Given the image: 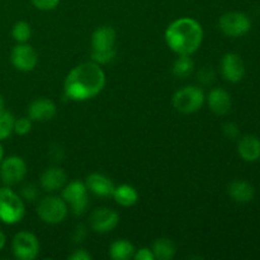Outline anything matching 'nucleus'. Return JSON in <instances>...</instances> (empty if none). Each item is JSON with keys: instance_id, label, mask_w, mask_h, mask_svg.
<instances>
[{"instance_id": "f257e3e1", "label": "nucleus", "mask_w": 260, "mask_h": 260, "mask_svg": "<svg viewBox=\"0 0 260 260\" xmlns=\"http://www.w3.org/2000/svg\"><path fill=\"white\" fill-rule=\"evenodd\" d=\"M106 73L94 61L79 63L68 74L63 83L65 96L70 101L84 102L98 95L106 86Z\"/></svg>"}, {"instance_id": "f03ea898", "label": "nucleus", "mask_w": 260, "mask_h": 260, "mask_svg": "<svg viewBox=\"0 0 260 260\" xmlns=\"http://www.w3.org/2000/svg\"><path fill=\"white\" fill-rule=\"evenodd\" d=\"M165 41L178 55H193L203 42V28L193 18H179L168 25Z\"/></svg>"}, {"instance_id": "7ed1b4c3", "label": "nucleus", "mask_w": 260, "mask_h": 260, "mask_svg": "<svg viewBox=\"0 0 260 260\" xmlns=\"http://www.w3.org/2000/svg\"><path fill=\"white\" fill-rule=\"evenodd\" d=\"M117 33L111 25H102L91 36V60L99 65L112 62L116 57Z\"/></svg>"}, {"instance_id": "20e7f679", "label": "nucleus", "mask_w": 260, "mask_h": 260, "mask_svg": "<svg viewBox=\"0 0 260 260\" xmlns=\"http://www.w3.org/2000/svg\"><path fill=\"white\" fill-rule=\"evenodd\" d=\"M24 215L25 206L22 198L9 187L0 188V221L7 225H15Z\"/></svg>"}, {"instance_id": "39448f33", "label": "nucleus", "mask_w": 260, "mask_h": 260, "mask_svg": "<svg viewBox=\"0 0 260 260\" xmlns=\"http://www.w3.org/2000/svg\"><path fill=\"white\" fill-rule=\"evenodd\" d=\"M206 102L205 91L197 85H188L179 89L173 96V106L178 112L184 114L196 113Z\"/></svg>"}, {"instance_id": "423d86ee", "label": "nucleus", "mask_w": 260, "mask_h": 260, "mask_svg": "<svg viewBox=\"0 0 260 260\" xmlns=\"http://www.w3.org/2000/svg\"><path fill=\"white\" fill-rule=\"evenodd\" d=\"M69 213L68 203L62 197L47 196L38 202L37 215L41 220L48 225H57L66 218Z\"/></svg>"}, {"instance_id": "0eeeda50", "label": "nucleus", "mask_w": 260, "mask_h": 260, "mask_svg": "<svg viewBox=\"0 0 260 260\" xmlns=\"http://www.w3.org/2000/svg\"><path fill=\"white\" fill-rule=\"evenodd\" d=\"M89 190L85 183L74 180L62 188V198L74 215H83L89 206Z\"/></svg>"}, {"instance_id": "6e6552de", "label": "nucleus", "mask_w": 260, "mask_h": 260, "mask_svg": "<svg viewBox=\"0 0 260 260\" xmlns=\"http://www.w3.org/2000/svg\"><path fill=\"white\" fill-rule=\"evenodd\" d=\"M218 27L229 37H241L251 29V20L245 13L229 12L220 18Z\"/></svg>"}, {"instance_id": "1a4fd4ad", "label": "nucleus", "mask_w": 260, "mask_h": 260, "mask_svg": "<svg viewBox=\"0 0 260 260\" xmlns=\"http://www.w3.org/2000/svg\"><path fill=\"white\" fill-rule=\"evenodd\" d=\"M40 241L37 236L28 231H20L15 234L12 241L13 254L17 259L33 260L40 254Z\"/></svg>"}, {"instance_id": "9d476101", "label": "nucleus", "mask_w": 260, "mask_h": 260, "mask_svg": "<svg viewBox=\"0 0 260 260\" xmlns=\"http://www.w3.org/2000/svg\"><path fill=\"white\" fill-rule=\"evenodd\" d=\"M27 175V164L17 155H12L4 159L0 164V178L7 187L17 185Z\"/></svg>"}, {"instance_id": "9b49d317", "label": "nucleus", "mask_w": 260, "mask_h": 260, "mask_svg": "<svg viewBox=\"0 0 260 260\" xmlns=\"http://www.w3.org/2000/svg\"><path fill=\"white\" fill-rule=\"evenodd\" d=\"M119 215L116 211L111 208H96L91 212L90 218H89V225L94 233L107 234L111 233L112 230L118 226Z\"/></svg>"}, {"instance_id": "f8f14e48", "label": "nucleus", "mask_w": 260, "mask_h": 260, "mask_svg": "<svg viewBox=\"0 0 260 260\" xmlns=\"http://www.w3.org/2000/svg\"><path fill=\"white\" fill-rule=\"evenodd\" d=\"M10 60L17 70L28 73L37 66L38 55L35 48L28 43H18L10 53Z\"/></svg>"}, {"instance_id": "ddd939ff", "label": "nucleus", "mask_w": 260, "mask_h": 260, "mask_svg": "<svg viewBox=\"0 0 260 260\" xmlns=\"http://www.w3.org/2000/svg\"><path fill=\"white\" fill-rule=\"evenodd\" d=\"M221 73L229 83H239L245 75V65L238 53L229 52L221 60Z\"/></svg>"}, {"instance_id": "4468645a", "label": "nucleus", "mask_w": 260, "mask_h": 260, "mask_svg": "<svg viewBox=\"0 0 260 260\" xmlns=\"http://www.w3.org/2000/svg\"><path fill=\"white\" fill-rule=\"evenodd\" d=\"M57 113V107L51 99L37 98L28 107V117L36 122L51 121Z\"/></svg>"}, {"instance_id": "2eb2a0df", "label": "nucleus", "mask_w": 260, "mask_h": 260, "mask_svg": "<svg viewBox=\"0 0 260 260\" xmlns=\"http://www.w3.org/2000/svg\"><path fill=\"white\" fill-rule=\"evenodd\" d=\"M85 185L89 192L99 197H109L113 194L114 188H116L113 182L107 175L101 174V173L89 174L85 179Z\"/></svg>"}, {"instance_id": "dca6fc26", "label": "nucleus", "mask_w": 260, "mask_h": 260, "mask_svg": "<svg viewBox=\"0 0 260 260\" xmlns=\"http://www.w3.org/2000/svg\"><path fill=\"white\" fill-rule=\"evenodd\" d=\"M208 107L213 113L218 114V116H223L230 112L233 102H231V96L225 89L222 88H215L208 93L206 96Z\"/></svg>"}, {"instance_id": "f3484780", "label": "nucleus", "mask_w": 260, "mask_h": 260, "mask_svg": "<svg viewBox=\"0 0 260 260\" xmlns=\"http://www.w3.org/2000/svg\"><path fill=\"white\" fill-rule=\"evenodd\" d=\"M66 180V173L61 168L51 167L41 175V187L46 192H56L65 187Z\"/></svg>"}, {"instance_id": "a211bd4d", "label": "nucleus", "mask_w": 260, "mask_h": 260, "mask_svg": "<svg viewBox=\"0 0 260 260\" xmlns=\"http://www.w3.org/2000/svg\"><path fill=\"white\" fill-rule=\"evenodd\" d=\"M238 152L241 159L248 162H255L260 159V139L254 135H246L239 140Z\"/></svg>"}, {"instance_id": "6ab92c4d", "label": "nucleus", "mask_w": 260, "mask_h": 260, "mask_svg": "<svg viewBox=\"0 0 260 260\" xmlns=\"http://www.w3.org/2000/svg\"><path fill=\"white\" fill-rule=\"evenodd\" d=\"M228 193L238 203L251 202L254 200V196H255L253 185L243 179H236L231 182L228 187Z\"/></svg>"}, {"instance_id": "aec40b11", "label": "nucleus", "mask_w": 260, "mask_h": 260, "mask_svg": "<svg viewBox=\"0 0 260 260\" xmlns=\"http://www.w3.org/2000/svg\"><path fill=\"white\" fill-rule=\"evenodd\" d=\"M112 196L114 197V201L122 207H131L136 205L139 201V192L136 188L129 184H121L116 187Z\"/></svg>"}, {"instance_id": "412c9836", "label": "nucleus", "mask_w": 260, "mask_h": 260, "mask_svg": "<svg viewBox=\"0 0 260 260\" xmlns=\"http://www.w3.org/2000/svg\"><path fill=\"white\" fill-rule=\"evenodd\" d=\"M151 250L154 253L155 259L157 260H170L174 258L175 253H177L174 243L168 238H160L155 240Z\"/></svg>"}, {"instance_id": "4be33fe9", "label": "nucleus", "mask_w": 260, "mask_h": 260, "mask_svg": "<svg viewBox=\"0 0 260 260\" xmlns=\"http://www.w3.org/2000/svg\"><path fill=\"white\" fill-rule=\"evenodd\" d=\"M135 246L128 240H117L109 248V256L114 260H128L134 258Z\"/></svg>"}, {"instance_id": "5701e85b", "label": "nucleus", "mask_w": 260, "mask_h": 260, "mask_svg": "<svg viewBox=\"0 0 260 260\" xmlns=\"http://www.w3.org/2000/svg\"><path fill=\"white\" fill-rule=\"evenodd\" d=\"M193 69H194V62L190 55H179L173 66V74L178 79H187L193 73Z\"/></svg>"}, {"instance_id": "b1692460", "label": "nucleus", "mask_w": 260, "mask_h": 260, "mask_svg": "<svg viewBox=\"0 0 260 260\" xmlns=\"http://www.w3.org/2000/svg\"><path fill=\"white\" fill-rule=\"evenodd\" d=\"M30 35H32V29H30V25L27 22L20 20V22H17L13 25L12 36L15 42L27 43L29 41Z\"/></svg>"}, {"instance_id": "393cba45", "label": "nucleus", "mask_w": 260, "mask_h": 260, "mask_svg": "<svg viewBox=\"0 0 260 260\" xmlns=\"http://www.w3.org/2000/svg\"><path fill=\"white\" fill-rule=\"evenodd\" d=\"M15 118L8 111L0 112V141L8 139L14 129Z\"/></svg>"}, {"instance_id": "a878e982", "label": "nucleus", "mask_w": 260, "mask_h": 260, "mask_svg": "<svg viewBox=\"0 0 260 260\" xmlns=\"http://www.w3.org/2000/svg\"><path fill=\"white\" fill-rule=\"evenodd\" d=\"M32 122L33 121L29 117H20V118L15 119L13 132H15L17 135H20V136H24V135L29 134L30 129H32Z\"/></svg>"}, {"instance_id": "bb28decb", "label": "nucleus", "mask_w": 260, "mask_h": 260, "mask_svg": "<svg viewBox=\"0 0 260 260\" xmlns=\"http://www.w3.org/2000/svg\"><path fill=\"white\" fill-rule=\"evenodd\" d=\"M197 79L201 84H203V85H208V84H211L215 80V73H213L212 69L206 66V68H202L198 71Z\"/></svg>"}, {"instance_id": "cd10ccee", "label": "nucleus", "mask_w": 260, "mask_h": 260, "mask_svg": "<svg viewBox=\"0 0 260 260\" xmlns=\"http://www.w3.org/2000/svg\"><path fill=\"white\" fill-rule=\"evenodd\" d=\"M38 194H40V192H38V188L35 184H30L29 183V184H25L22 188L23 198L28 201V202H35L38 198Z\"/></svg>"}, {"instance_id": "c85d7f7f", "label": "nucleus", "mask_w": 260, "mask_h": 260, "mask_svg": "<svg viewBox=\"0 0 260 260\" xmlns=\"http://www.w3.org/2000/svg\"><path fill=\"white\" fill-rule=\"evenodd\" d=\"M32 4L35 5L37 9L43 10V12H48V10H53L58 5L60 0H30Z\"/></svg>"}, {"instance_id": "c756f323", "label": "nucleus", "mask_w": 260, "mask_h": 260, "mask_svg": "<svg viewBox=\"0 0 260 260\" xmlns=\"http://www.w3.org/2000/svg\"><path fill=\"white\" fill-rule=\"evenodd\" d=\"M135 260H155L154 253L149 248H141L139 250H135L134 254Z\"/></svg>"}, {"instance_id": "7c9ffc66", "label": "nucleus", "mask_w": 260, "mask_h": 260, "mask_svg": "<svg viewBox=\"0 0 260 260\" xmlns=\"http://www.w3.org/2000/svg\"><path fill=\"white\" fill-rule=\"evenodd\" d=\"M239 127L238 124L234 122H228L223 124V134L229 137V139H236L239 136Z\"/></svg>"}, {"instance_id": "2f4dec72", "label": "nucleus", "mask_w": 260, "mask_h": 260, "mask_svg": "<svg viewBox=\"0 0 260 260\" xmlns=\"http://www.w3.org/2000/svg\"><path fill=\"white\" fill-rule=\"evenodd\" d=\"M91 258H93V256H91L88 251L84 250V249H78V250H75L70 256H69L70 260H90Z\"/></svg>"}, {"instance_id": "473e14b6", "label": "nucleus", "mask_w": 260, "mask_h": 260, "mask_svg": "<svg viewBox=\"0 0 260 260\" xmlns=\"http://www.w3.org/2000/svg\"><path fill=\"white\" fill-rule=\"evenodd\" d=\"M5 243H7V239H5L4 234L0 231V250H3V248L5 246Z\"/></svg>"}, {"instance_id": "72a5a7b5", "label": "nucleus", "mask_w": 260, "mask_h": 260, "mask_svg": "<svg viewBox=\"0 0 260 260\" xmlns=\"http://www.w3.org/2000/svg\"><path fill=\"white\" fill-rule=\"evenodd\" d=\"M5 111V101L2 95H0V112Z\"/></svg>"}, {"instance_id": "f704fd0d", "label": "nucleus", "mask_w": 260, "mask_h": 260, "mask_svg": "<svg viewBox=\"0 0 260 260\" xmlns=\"http://www.w3.org/2000/svg\"><path fill=\"white\" fill-rule=\"evenodd\" d=\"M3 157H4V150H3L2 144H0V164H2L3 161Z\"/></svg>"}]
</instances>
